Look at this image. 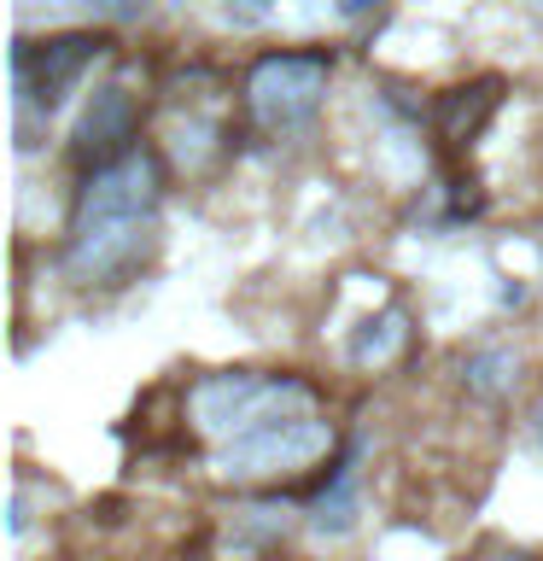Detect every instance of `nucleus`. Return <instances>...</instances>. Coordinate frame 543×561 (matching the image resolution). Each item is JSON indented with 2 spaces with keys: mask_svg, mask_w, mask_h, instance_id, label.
Here are the masks:
<instances>
[{
  "mask_svg": "<svg viewBox=\"0 0 543 561\" xmlns=\"http://www.w3.org/2000/svg\"><path fill=\"white\" fill-rule=\"evenodd\" d=\"M462 380H467L473 398L490 403V398H502L508 386L520 380V357H515V351H473L467 368H462Z\"/></svg>",
  "mask_w": 543,
  "mask_h": 561,
  "instance_id": "nucleus-9",
  "label": "nucleus"
},
{
  "mask_svg": "<svg viewBox=\"0 0 543 561\" xmlns=\"http://www.w3.org/2000/svg\"><path fill=\"white\" fill-rule=\"evenodd\" d=\"M310 526H315V533H327V538H339V533L357 526V468H350V456L333 462L322 497H315V508H310Z\"/></svg>",
  "mask_w": 543,
  "mask_h": 561,
  "instance_id": "nucleus-7",
  "label": "nucleus"
},
{
  "mask_svg": "<svg viewBox=\"0 0 543 561\" xmlns=\"http://www.w3.org/2000/svg\"><path fill=\"white\" fill-rule=\"evenodd\" d=\"M327 82H333V53L327 47H287V53H263L252 59L240 82V105H245V123L269 140H287V135H304L315 112L327 100Z\"/></svg>",
  "mask_w": 543,
  "mask_h": 561,
  "instance_id": "nucleus-3",
  "label": "nucleus"
},
{
  "mask_svg": "<svg viewBox=\"0 0 543 561\" xmlns=\"http://www.w3.org/2000/svg\"><path fill=\"white\" fill-rule=\"evenodd\" d=\"M368 7H380V0H350V12H368Z\"/></svg>",
  "mask_w": 543,
  "mask_h": 561,
  "instance_id": "nucleus-14",
  "label": "nucleus"
},
{
  "mask_svg": "<svg viewBox=\"0 0 543 561\" xmlns=\"http://www.w3.org/2000/svg\"><path fill=\"white\" fill-rule=\"evenodd\" d=\"M100 59H112V35L105 30H65V35H47V42H18L12 53L18 100L30 112H59Z\"/></svg>",
  "mask_w": 543,
  "mask_h": 561,
  "instance_id": "nucleus-4",
  "label": "nucleus"
},
{
  "mask_svg": "<svg viewBox=\"0 0 543 561\" xmlns=\"http://www.w3.org/2000/svg\"><path fill=\"white\" fill-rule=\"evenodd\" d=\"M490 561H532V556H515V550H502V556H490Z\"/></svg>",
  "mask_w": 543,
  "mask_h": 561,
  "instance_id": "nucleus-13",
  "label": "nucleus"
},
{
  "mask_svg": "<svg viewBox=\"0 0 543 561\" xmlns=\"http://www.w3.org/2000/svg\"><path fill=\"white\" fill-rule=\"evenodd\" d=\"M193 427L217 445V473L252 480H287L298 468H322L333 450V427L304 380L228 368L205 375L187 392Z\"/></svg>",
  "mask_w": 543,
  "mask_h": 561,
  "instance_id": "nucleus-1",
  "label": "nucleus"
},
{
  "mask_svg": "<svg viewBox=\"0 0 543 561\" xmlns=\"http://www.w3.org/2000/svg\"><path fill=\"white\" fill-rule=\"evenodd\" d=\"M164 210V158L135 147L112 170L82 175L65 222V280L82 293H112L147 270Z\"/></svg>",
  "mask_w": 543,
  "mask_h": 561,
  "instance_id": "nucleus-2",
  "label": "nucleus"
},
{
  "mask_svg": "<svg viewBox=\"0 0 543 561\" xmlns=\"http://www.w3.org/2000/svg\"><path fill=\"white\" fill-rule=\"evenodd\" d=\"M403 345H409V316L385 310L380 322H362V333L350 340V357H357V363H392Z\"/></svg>",
  "mask_w": 543,
  "mask_h": 561,
  "instance_id": "nucleus-8",
  "label": "nucleus"
},
{
  "mask_svg": "<svg viewBox=\"0 0 543 561\" xmlns=\"http://www.w3.org/2000/svg\"><path fill=\"white\" fill-rule=\"evenodd\" d=\"M525 433H532V445L543 450V386H538V398H532V410H525Z\"/></svg>",
  "mask_w": 543,
  "mask_h": 561,
  "instance_id": "nucleus-12",
  "label": "nucleus"
},
{
  "mask_svg": "<svg viewBox=\"0 0 543 561\" xmlns=\"http://www.w3.org/2000/svg\"><path fill=\"white\" fill-rule=\"evenodd\" d=\"M497 105H502V77L462 82V88H450V94H438L432 129H438V140H450V147H473V140L485 135V123L497 117Z\"/></svg>",
  "mask_w": 543,
  "mask_h": 561,
  "instance_id": "nucleus-6",
  "label": "nucleus"
},
{
  "mask_svg": "<svg viewBox=\"0 0 543 561\" xmlns=\"http://www.w3.org/2000/svg\"><path fill=\"white\" fill-rule=\"evenodd\" d=\"M105 18H117V24H135L140 12H147V0H94Z\"/></svg>",
  "mask_w": 543,
  "mask_h": 561,
  "instance_id": "nucleus-11",
  "label": "nucleus"
},
{
  "mask_svg": "<svg viewBox=\"0 0 543 561\" xmlns=\"http://www.w3.org/2000/svg\"><path fill=\"white\" fill-rule=\"evenodd\" d=\"M140 147V100L135 88L123 82H105L88 94L77 129H70V164H77L82 175L94 170H112L117 158H129Z\"/></svg>",
  "mask_w": 543,
  "mask_h": 561,
  "instance_id": "nucleus-5",
  "label": "nucleus"
},
{
  "mask_svg": "<svg viewBox=\"0 0 543 561\" xmlns=\"http://www.w3.org/2000/svg\"><path fill=\"white\" fill-rule=\"evenodd\" d=\"M263 18H269V0H228V24H240V30H257Z\"/></svg>",
  "mask_w": 543,
  "mask_h": 561,
  "instance_id": "nucleus-10",
  "label": "nucleus"
}]
</instances>
